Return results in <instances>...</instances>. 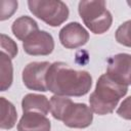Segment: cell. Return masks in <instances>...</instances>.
Masks as SVG:
<instances>
[{
  "label": "cell",
  "instance_id": "1",
  "mask_svg": "<svg viewBox=\"0 0 131 131\" xmlns=\"http://www.w3.org/2000/svg\"><path fill=\"white\" fill-rule=\"evenodd\" d=\"M47 89L60 96H82L88 93L92 78L86 71H77L64 62L50 64L46 75Z\"/></svg>",
  "mask_w": 131,
  "mask_h": 131
},
{
  "label": "cell",
  "instance_id": "2",
  "mask_svg": "<svg viewBox=\"0 0 131 131\" xmlns=\"http://www.w3.org/2000/svg\"><path fill=\"white\" fill-rule=\"evenodd\" d=\"M127 91L128 86L116 82L105 73L99 77L95 90L90 94V108L100 116L111 114Z\"/></svg>",
  "mask_w": 131,
  "mask_h": 131
},
{
  "label": "cell",
  "instance_id": "3",
  "mask_svg": "<svg viewBox=\"0 0 131 131\" xmlns=\"http://www.w3.org/2000/svg\"><path fill=\"white\" fill-rule=\"evenodd\" d=\"M50 112L54 119L62 121L70 128H86L93 120L89 106L85 103H75L67 96L53 95L50 98Z\"/></svg>",
  "mask_w": 131,
  "mask_h": 131
},
{
  "label": "cell",
  "instance_id": "4",
  "mask_svg": "<svg viewBox=\"0 0 131 131\" xmlns=\"http://www.w3.org/2000/svg\"><path fill=\"white\" fill-rule=\"evenodd\" d=\"M78 10L86 27L94 34H103L112 26L113 16L104 1H80Z\"/></svg>",
  "mask_w": 131,
  "mask_h": 131
},
{
  "label": "cell",
  "instance_id": "5",
  "mask_svg": "<svg viewBox=\"0 0 131 131\" xmlns=\"http://www.w3.org/2000/svg\"><path fill=\"white\" fill-rule=\"evenodd\" d=\"M30 11L51 27H58L69 17V8L59 0H31Z\"/></svg>",
  "mask_w": 131,
  "mask_h": 131
},
{
  "label": "cell",
  "instance_id": "6",
  "mask_svg": "<svg viewBox=\"0 0 131 131\" xmlns=\"http://www.w3.org/2000/svg\"><path fill=\"white\" fill-rule=\"evenodd\" d=\"M51 63L48 61H34L27 64L23 71V82L31 90L48 91L46 85V75Z\"/></svg>",
  "mask_w": 131,
  "mask_h": 131
},
{
  "label": "cell",
  "instance_id": "7",
  "mask_svg": "<svg viewBox=\"0 0 131 131\" xmlns=\"http://www.w3.org/2000/svg\"><path fill=\"white\" fill-rule=\"evenodd\" d=\"M106 74L116 82L123 85L131 84V55L119 53L108 58Z\"/></svg>",
  "mask_w": 131,
  "mask_h": 131
},
{
  "label": "cell",
  "instance_id": "8",
  "mask_svg": "<svg viewBox=\"0 0 131 131\" xmlns=\"http://www.w3.org/2000/svg\"><path fill=\"white\" fill-rule=\"evenodd\" d=\"M23 47L30 55H48L54 49V41L46 31H37L24 41Z\"/></svg>",
  "mask_w": 131,
  "mask_h": 131
},
{
  "label": "cell",
  "instance_id": "9",
  "mask_svg": "<svg viewBox=\"0 0 131 131\" xmlns=\"http://www.w3.org/2000/svg\"><path fill=\"white\" fill-rule=\"evenodd\" d=\"M89 40L88 32L79 23H70L59 32V41L63 47L75 49L85 45Z\"/></svg>",
  "mask_w": 131,
  "mask_h": 131
},
{
  "label": "cell",
  "instance_id": "10",
  "mask_svg": "<svg viewBox=\"0 0 131 131\" xmlns=\"http://www.w3.org/2000/svg\"><path fill=\"white\" fill-rule=\"evenodd\" d=\"M51 124L45 115L35 112L24 113L17 124V131H50Z\"/></svg>",
  "mask_w": 131,
  "mask_h": 131
},
{
  "label": "cell",
  "instance_id": "11",
  "mask_svg": "<svg viewBox=\"0 0 131 131\" xmlns=\"http://www.w3.org/2000/svg\"><path fill=\"white\" fill-rule=\"evenodd\" d=\"M21 108L24 113L35 112L46 116L50 111V101L44 95L30 93L23 98Z\"/></svg>",
  "mask_w": 131,
  "mask_h": 131
},
{
  "label": "cell",
  "instance_id": "12",
  "mask_svg": "<svg viewBox=\"0 0 131 131\" xmlns=\"http://www.w3.org/2000/svg\"><path fill=\"white\" fill-rule=\"evenodd\" d=\"M11 30L13 35L18 40H23V41H25L33 33L39 31L37 23L28 15H24L16 18L12 24Z\"/></svg>",
  "mask_w": 131,
  "mask_h": 131
},
{
  "label": "cell",
  "instance_id": "13",
  "mask_svg": "<svg viewBox=\"0 0 131 131\" xmlns=\"http://www.w3.org/2000/svg\"><path fill=\"white\" fill-rule=\"evenodd\" d=\"M0 128L11 129L16 123L17 114L14 105L4 97H0Z\"/></svg>",
  "mask_w": 131,
  "mask_h": 131
},
{
  "label": "cell",
  "instance_id": "14",
  "mask_svg": "<svg viewBox=\"0 0 131 131\" xmlns=\"http://www.w3.org/2000/svg\"><path fill=\"white\" fill-rule=\"evenodd\" d=\"M11 58H9L5 53L1 52L0 57V83H1V91H5L11 86L12 78H13V69L11 63Z\"/></svg>",
  "mask_w": 131,
  "mask_h": 131
},
{
  "label": "cell",
  "instance_id": "15",
  "mask_svg": "<svg viewBox=\"0 0 131 131\" xmlns=\"http://www.w3.org/2000/svg\"><path fill=\"white\" fill-rule=\"evenodd\" d=\"M116 40L124 46L131 47V19L125 21L117 29Z\"/></svg>",
  "mask_w": 131,
  "mask_h": 131
},
{
  "label": "cell",
  "instance_id": "16",
  "mask_svg": "<svg viewBox=\"0 0 131 131\" xmlns=\"http://www.w3.org/2000/svg\"><path fill=\"white\" fill-rule=\"evenodd\" d=\"M1 49H2V52L5 53L9 58L15 57L18 51L17 45L15 44V42L4 34H1Z\"/></svg>",
  "mask_w": 131,
  "mask_h": 131
},
{
  "label": "cell",
  "instance_id": "17",
  "mask_svg": "<svg viewBox=\"0 0 131 131\" xmlns=\"http://www.w3.org/2000/svg\"><path fill=\"white\" fill-rule=\"evenodd\" d=\"M17 9V1L0 0V19L5 20L9 18Z\"/></svg>",
  "mask_w": 131,
  "mask_h": 131
},
{
  "label": "cell",
  "instance_id": "18",
  "mask_svg": "<svg viewBox=\"0 0 131 131\" xmlns=\"http://www.w3.org/2000/svg\"><path fill=\"white\" fill-rule=\"evenodd\" d=\"M117 114L125 120H131V96L125 98L122 101L117 110Z\"/></svg>",
  "mask_w": 131,
  "mask_h": 131
},
{
  "label": "cell",
  "instance_id": "19",
  "mask_svg": "<svg viewBox=\"0 0 131 131\" xmlns=\"http://www.w3.org/2000/svg\"><path fill=\"white\" fill-rule=\"evenodd\" d=\"M127 4H128L129 6H131V1H127Z\"/></svg>",
  "mask_w": 131,
  "mask_h": 131
},
{
  "label": "cell",
  "instance_id": "20",
  "mask_svg": "<svg viewBox=\"0 0 131 131\" xmlns=\"http://www.w3.org/2000/svg\"><path fill=\"white\" fill-rule=\"evenodd\" d=\"M130 131H131V130H130Z\"/></svg>",
  "mask_w": 131,
  "mask_h": 131
}]
</instances>
